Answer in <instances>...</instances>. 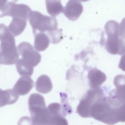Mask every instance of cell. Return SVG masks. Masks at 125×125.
Returning a JSON list of instances; mask_svg holds the SVG:
<instances>
[{
    "label": "cell",
    "mask_w": 125,
    "mask_h": 125,
    "mask_svg": "<svg viewBox=\"0 0 125 125\" xmlns=\"http://www.w3.org/2000/svg\"><path fill=\"white\" fill-rule=\"evenodd\" d=\"M27 21L21 18H12L8 27L10 31L14 37L20 34L24 31L27 25Z\"/></svg>",
    "instance_id": "30bf717a"
},
{
    "label": "cell",
    "mask_w": 125,
    "mask_h": 125,
    "mask_svg": "<svg viewBox=\"0 0 125 125\" xmlns=\"http://www.w3.org/2000/svg\"><path fill=\"white\" fill-rule=\"evenodd\" d=\"M19 95L13 89H8L0 90V106L2 107L7 105L13 104L16 102Z\"/></svg>",
    "instance_id": "9c48e42d"
},
{
    "label": "cell",
    "mask_w": 125,
    "mask_h": 125,
    "mask_svg": "<svg viewBox=\"0 0 125 125\" xmlns=\"http://www.w3.org/2000/svg\"><path fill=\"white\" fill-rule=\"evenodd\" d=\"M32 125H42L38 124H32Z\"/></svg>",
    "instance_id": "ac0fdd59"
},
{
    "label": "cell",
    "mask_w": 125,
    "mask_h": 125,
    "mask_svg": "<svg viewBox=\"0 0 125 125\" xmlns=\"http://www.w3.org/2000/svg\"><path fill=\"white\" fill-rule=\"evenodd\" d=\"M46 34L49 37L50 42L53 44L58 43L63 38L62 32L58 28L53 31L47 32Z\"/></svg>",
    "instance_id": "5bb4252c"
},
{
    "label": "cell",
    "mask_w": 125,
    "mask_h": 125,
    "mask_svg": "<svg viewBox=\"0 0 125 125\" xmlns=\"http://www.w3.org/2000/svg\"><path fill=\"white\" fill-rule=\"evenodd\" d=\"M118 67L122 70L125 72V52L122 55Z\"/></svg>",
    "instance_id": "e0dca14e"
},
{
    "label": "cell",
    "mask_w": 125,
    "mask_h": 125,
    "mask_svg": "<svg viewBox=\"0 0 125 125\" xmlns=\"http://www.w3.org/2000/svg\"><path fill=\"white\" fill-rule=\"evenodd\" d=\"M17 48L22 59L30 66L35 67L40 62L41 54L30 43L22 42L18 45Z\"/></svg>",
    "instance_id": "277c9868"
},
{
    "label": "cell",
    "mask_w": 125,
    "mask_h": 125,
    "mask_svg": "<svg viewBox=\"0 0 125 125\" xmlns=\"http://www.w3.org/2000/svg\"><path fill=\"white\" fill-rule=\"evenodd\" d=\"M34 84L33 80L30 76H22L17 81L13 89L19 95H24L30 91Z\"/></svg>",
    "instance_id": "8992f818"
},
{
    "label": "cell",
    "mask_w": 125,
    "mask_h": 125,
    "mask_svg": "<svg viewBox=\"0 0 125 125\" xmlns=\"http://www.w3.org/2000/svg\"><path fill=\"white\" fill-rule=\"evenodd\" d=\"M118 30L120 37L125 40V17L122 19L119 24Z\"/></svg>",
    "instance_id": "9a60e30c"
},
{
    "label": "cell",
    "mask_w": 125,
    "mask_h": 125,
    "mask_svg": "<svg viewBox=\"0 0 125 125\" xmlns=\"http://www.w3.org/2000/svg\"><path fill=\"white\" fill-rule=\"evenodd\" d=\"M35 88L37 91L43 94H46L50 92L52 88L50 78L46 75H41L35 82Z\"/></svg>",
    "instance_id": "ba28073f"
},
{
    "label": "cell",
    "mask_w": 125,
    "mask_h": 125,
    "mask_svg": "<svg viewBox=\"0 0 125 125\" xmlns=\"http://www.w3.org/2000/svg\"><path fill=\"white\" fill-rule=\"evenodd\" d=\"M17 125H32L31 118L28 116H23L19 120Z\"/></svg>",
    "instance_id": "2e32d148"
},
{
    "label": "cell",
    "mask_w": 125,
    "mask_h": 125,
    "mask_svg": "<svg viewBox=\"0 0 125 125\" xmlns=\"http://www.w3.org/2000/svg\"><path fill=\"white\" fill-rule=\"evenodd\" d=\"M104 28L107 36L105 45L106 51L111 54L122 55L125 52V40L119 36L118 25L110 23Z\"/></svg>",
    "instance_id": "6da1fadb"
},
{
    "label": "cell",
    "mask_w": 125,
    "mask_h": 125,
    "mask_svg": "<svg viewBox=\"0 0 125 125\" xmlns=\"http://www.w3.org/2000/svg\"><path fill=\"white\" fill-rule=\"evenodd\" d=\"M87 77L89 86L92 89L100 88V87L105 81L106 78L105 74L96 68L89 71Z\"/></svg>",
    "instance_id": "52a82bcc"
},
{
    "label": "cell",
    "mask_w": 125,
    "mask_h": 125,
    "mask_svg": "<svg viewBox=\"0 0 125 125\" xmlns=\"http://www.w3.org/2000/svg\"><path fill=\"white\" fill-rule=\"evenodd\" d=\"M83 10V6L79 1L70 0L64 8L63 12L68 19L74 21L78 18Z\"/></svg>",
    "instance_id": "5b68a950"
},
{
    "label": "cell",
    "mask_w": 125,
    "mask_h": 125,
    "mask_svg": "<svg viewBox=\"0 0 125 125\" xmlns=\"http://www.w3.org/2000/svg\"><path fill=\"white\" fill-rule=\"evenodd\" d=\"M47 10L49 14L55 17L63 12L64 8L60 0H46Z\"/></svg>",
    "instance_id": "7c38bea8"
},
{
    "label": "cell",
    "mask_w": 125,
    "mask_h": 125,
    "mask_svg": "<svg viewBox=\"0 0 125 125\" xmlns=\"http://www.w3.org/2000/svg\"><path fill=\"white\" fill-rule=\"evenodd\" d=\"M17 71L22 76H31L33 72V67L25 62L22 58L19 59L16 65Z\"/></svg>",
    "instance_id": "4fadbf2b"
},
{
    "label": "cell",
    "mask_w": 125,
    "mask_h": 125,
    "mask_svg": "<svg viewBox=\"0 0 125 125\" xmlns=\"http://www.w3.org/2000/svg\"><path fill=\"white\" fill-rule=\"evenodd\" d=\"M28 20L33 35L38 31L44 32L57 28L58 22L55 18L42 14L38 11H32Z\"/></svg>",
    "instance_id": "7a4b0ae2"
},
{
    "label": "cell",
    "mask_w": 125,
    "mask_h": 125,
    "mask_svg": "<svg viewBox=\"0 0 125 125\" xmlns=\"http://www.w3.org/2000/svg\"><path fill=\"white\" fill-rule=\"evenodd\" d=\"M34 48L37 51L41 52L45 50L50 42V39L44 32H38L34 35Z\"/></svg>",
    "instance_id": "8fae6325"
},
{
    "label": "cell",
    "mask_w": 125,
    "mask_h": 125,
    "mask_svg": "<svg viewBox=\"0 0 125 125\" xmlns=\"http://www.w3.org/2000/svg\"><path fill=\"white\" fill-rule=\"evenodd\" d=\"M16 0H0V17L6 16L12 17L19 18L28 20L29 15L32 11L27 5L15 3Z\"/></svg>",
    "instance_id": "3957f363"
}]
</instances>
